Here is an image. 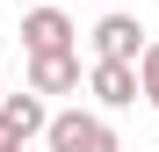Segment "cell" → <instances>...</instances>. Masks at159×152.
Wrapping results in <instances>:
<instances>
[{"instance_id": "cell-1", "label": "cell", "mask_w": 159, "mask_h": 152, "mask_svg": "<svg viewBox=\"0 0 159 152\" xmlns=\"http://www.w3.org/2000/svg\"><path fill=\"white\" fill-rule=\"evenodd\" d=\"M51 152H123L116 145V131H109V123H101V116H87V109H65V116H51Z\"/></svg>"}, {"instance_id": "cell-2", "label": "cell", "mask_w": 159, "mask_h": 152, "mask_svg": "<svg viewBox=\"0 0 159 152\" xmlns=\"http://www.w3.org/2000/svg\"><path fill=\"white\" fill-rule=\"evenodd\" d=\"M43 131H51V109H43V94H36V87L0 101V145H7V152H22L29 138H43Z\"/></svg>"}, {"instance_id": "cell-8", "label": "cell", "mask_w": 159, "mask_h": 152, "mask_svg": "<svg viewBox=\"0 0 159 152\" xmlns=\"http://www.w3.org/2000/svg\"><path fill=\"white\" fill-rule=\"evenodd\" d=\"M0 152H7V145H0Z\"/></svg>"}, {"instance_id": "cell-3", "label": "cell", "mask_w": 159, "mask_h": 152, "mask_svg": "<svg viewBox=\"0 0 159 152\" xmlns=\"http://www.w3.org/2000/svg\"><path fill=\"white\" fill-rule=\"evenodd\" d=\"M87 87H94V101H101V109H130V101L145 94V80H138V65H130V58H94Z\"/></svg>"}, {"instance_id": "cell-4", "label": "cell", "mask_w": 159, "mask_h": 152, "mask_svg": "<svg viewBox=\"0 0 159 152\" xmlns=\"http://www.w3.org/2000/svg\"><path fill=\"white\" fill-rule=\"evenodd\" d=\"M22 44H29V58L36 51H72V22H65L58 0H43L36 15H22Z\"/></svg>"}, {"instance_id": "cell-7", "label": "cell", "mask_w": 159, "mask_h": 152, "mask_svg": "<svg viewBox=\"0 0 159 152\" xmlns=\"http://www.w3.org/2000/svg\"><path fill=\"white\" fill-rule=\"evenodd\" d=\"M138 80H145V101L159 109V44H145V58H138Z\"/></svg>"}, {"instance_id": "cell-6", "label": "cell", "mask_w": 159, "mask_h": 152, "mask_svg": "<svg viewBox=\"0 0 159 152\" xmlns=\"http://www.w3.org/2000/svg\"><path fill=\"white\" fill-rule=\"evenodd\" d=\"M29 87L36 94H72L80 87V58H72V51H36V58H29Z\"/></svg>"}, {"instance_id": "cell-5", "label": "cell", "mask_w": 159, "mask_h": 152, "mask_svg": "<svg viewBox=\"0 0 159 152\" xmlns=\"http://www.w3.org/2000/svg\"><path fill=\"white\" fill-rule=\"evenodd\" d=\"M138 36H145L138 15H101V22H94V58H130V65H138V58H145Z\"/></svg>"}]
</instances>
